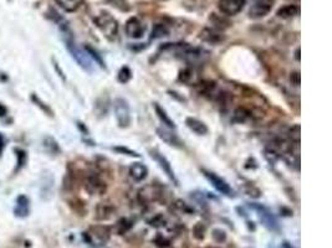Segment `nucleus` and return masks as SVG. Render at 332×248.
<instances>
[{"label": "nucleus", "mask_w": 332, "mask_h": 248, "mask_svg": "<svg viewBox=\"0 0 332 248\" xmlns=\"http://www.w3.org/2000/svg\"><path fill=\"white\" fill-rule=\"evenodd\" d=\"M95 23L108 40H115L119 34V23L108 13L102 12L95 18Z\"/></svg>", "instance_id": "obj_1"}, {"label": "nucleus", "mask_w": 332, "mask_h": 248, "mask_svg": "<svg viewBox=\"0 0 332 248\" xmlns=\"http://www.w3.org/2000/svg\"><path fill=\"white\" fill-rule=\"evenodd\" d=\"M114 111L117 124L120 128H127L131 124L130 104L125 98H116L114 101Z\"/></svg>", "instance_id": "obj_2"}, {"label": "nucleus", "mask_w": 332, "mask_h": 248, "mask_svg": "<svg viewBox=\"0 0 332 248\" xmlns=\"http://www.w3.org/2000/svg\"><path fill=\"white\" fill-rule=\"evenodd\" d=\"M66 48L69 50V52L71 54V56L74 57L75 61L82 67L86 71H92V61H91V57L87 52L83 51L82 49L77 48L72 40H66Z\"/></svg>", "instance_id": "obj_3"}, {"label": "nucleus", "mask_w": 332, "mask_h": 248, "mask_svg": "<svg viewBox=\"0 0 332 248\" xmlns=\"http://www.w3.org/2000/svg\"><path fill=\"white\" fill-rule=\"evenodd\" d=\"M86 236H88L90 242L104 244L111 238V229H109L108 226H104V224H93L86 232Z\"/></svg>", "instance_id": "obj_4"}, {"label": "nucleus", "mask_w": 332, "mask_h": 248, "mask_svg": "<svg viewBox=\"0 0 332 248\" xmlns=\"http://www.w3.org/2000/svg\"><path fill=\"white\" fill-rule=\"evenodd\" d=\"M252 207L254 208L258 213V217L260 218V221L263 222L264 226L266 228L271 229V231H278L279 229V222L276 220L275 216L273 215L270 210L268 207L263 205H259V203H252Z\"/></svg>", "instance_id": "obj_5"}, {"label": "nucleus", "mask_w": 332, "mask_h": 248, "mask_svg": "<svg viewBox=\"0 0 332 248\" xmlns=\"http://www.w3.org/2000/svg\"><path fill=\"white\" fill-rule=\"evenodd\" d=\"M203 174H204V176L206 177V180H208L209 182L211 184V186L215 187L216 190H218L220 194L226 195V196H234V191H233V189L230 187V185L228 182L226 181L224 179H222L220 176H218L216 174L214 173H210V171H206V170H203Z\"/></svg>", "instance_id": "obj_6"}, {"label": "nucleus", "mask_w": 332, "mask_h": 248, "mask_svg": "<svg viewBox=\"0 0 332 248\" xmlns=\"http://www.w3.org/2000/svg\"><path fill=\"white\" fill-rule=\"evenodd\" d=\"M245 5V0H219L218 7L222 14L227 17H234L239 14Z\"/></svg>", "instance_id": "obj_7"}, {"label": "nucleus", "mask_w": 332, "mask_h": 248, "mask_svg": "<svg viewBox=\"0 0 332 248\" xmlns=\"http://www.w3.org/2000/svg\"><path fill=\"white\" fill-rule=\"evenodd\" d=\"M145 24L138 18H130L125 24V33L131 39H141L145 35Z\"/></svg>", "instance_id": "obj_8"}, {"label": "nucleus", "mask_w": 332, "mask_h": 248, "mask_svg": "<svg viewBox=\"0 0 332 248\" xmlns=\"http://www.w3.org/2000/svg\"><path fill=\"white\" fill-rule=\"evenodd\" d=\"M274 0H259L249 10V18L252 19H261L265 18L271 12Z\"/></svg>", "instance_id": "obj_9"}, {"label": "nucleus", "mask_w": 332, "mask_h": 248, "mask_svg": "<svg viewBox=\"0 0 332 248\" xmlns=\"http://www.w3.org/2000/svg\"><path fill=\"white\" fill-rule=\"evenodd\" d=\"M85 189L88 194L91 195H101L103 194L104 190H106V185L102 180L100 179V176L96 174H90L86 176L85 179Z\"/></svg>", "instance_id": "obj_10"}, {"label": "nucleus", "mask_w": 332, "mask_h": 248, "mask_svg": "<svg viewBox=\"0 0 332 248\" xmlns=\"http://www.w3.org/2000/svg\"><path fill=\"white\" fill-rule=\"evenodd\" d=\"M162 190L159 186H156V185H147L143 189H141L138 191V200L143 203H148V202H153V201H157L159 197L162 196Z\"/></svg>", "instance_id": "obj_11"}, {"label": "nucleus", "mask_w": 332, "mask_h": 248, "mask_svg": "<svg viewBox=\"0 0 332 248\" xmlns=\"http://www.w3.org/2000/svg\"><path fill=\"white\" fill-rule=\"evenodd\" d=\"M150 153H151V156H152L154 160L157 161V164H158V165H159V168H161L162 170H163L164 173H166L167 176L169 177V180H172V181H173L174 184L178 185V180H177L176 175H174L173 169H172L171 164H169V161L167 160L166 156H163L161 153H158V151H157V150H151Z\"/></svg>", "instance_id": "obj_12"}, {"label": "nucleus", "mask_w": 332, "mask_h": 248, "mask_svg": "<svg viewBox=\"0 0 332 248\" xmlns=\"http://www.w3.org/2000/svg\"><path fill=\"white\" fill-rule=\"evenodd\" d=\"M157 135L159 137V139L163 140L166 144H168L169 147H174V148H182L183 143L182 140L179 139L178 135L176 134L174 132H172L171 129L168 128H157Z\"/></svg>", "instance_id": "obj_13"}, {"label": "nucleus", "mask_w": 332, "mask_h": 248, "mask_svg": "<svg viewBox=\"0 0 332 248\" xmlns=\"http://www.w3.org/2000/svg\"><path fill=\"white\" fill-rule=\"evenodd\" d=\"M29 213H30V201L25 195H20L17 198V205L14 208V215L17 217L24 218L28 217Z\"/></svg>", "instance_id": "obj_14"}, {"label": "nucleus", "mask_w": 332, "mask_h": 248, "mask_svg": "<svg viewBox=\"0 0 332 248\" xmlns=\"http://www.w3.org/2000/svg\"><path fill=\"white\" fill-rule=\"evenodd\" d=\"M128 174H130L131 179H133L137 182H141L147 177L148 169L145 164L133 163L132 165L130 166V169H128Z\"/></svg>", "instance_id": "obj_15"}, {"label": "nucleus", "mask_w": 332, "mask_h": 248, "mask_svg": "<svg viewBox=\"0 0 332 248\" xmlns=\"http://www.w3.org/2000/svg\"><path fill=\"white\" fill-rule=\"evenodd\" d=\"M185 125H187L193 133H195V134H208V127H206L205 123H203L202 121H199V119L193 118V117H187V118H185Z\"/></svg>", "instance_id": "obj_16"}, {"label": "nucleus", "mask_w": 332, "mask_h": 248, "mask_svg": "<svg viewBox=\"0 0 332 248\" xmlns=\"http://www.w3.org/2000/svg\"><path fill=\"white\" fill-rule=\"evenodd\" d=\"M115 215V207L109 202H101L96 207V218L101 221L109 220Z\"/></svg>", "instance_id": "obj_17"}, {"label": "nucleus", "mask_w": 332, "mask_h": 248, "mask_svg": "<svg viewBox=\"0 0 332 248\" xmlns=\"http://www.w3.org/2000/svg\"><path fill=\"white\" fill-rule=\"evenodd\" d=\"M154 111H156V114L157 117L159 118V121L163 123V125H166V128H168V129H174L176 128V124H174V122L172 121L171 117L167 114L166 109L163 108V107L159 106L158 103H154Z\"/></svg>", "instance_id": "obj_18"}, {"label": "nucleus", "mask_w": 332, "mask_h": 248, "mask_svg": "<svg viewBox=\"0 0 332 248\" xmlns=\"http://www.w3.org/2000/svg\"><path fill=\"white\" fill-rule=\"evenodd\" d=\"M200 39L209 44H218L224 40L222 34H219L216 30H211V29H204L202 34H200Z\"/></svg>", "instance_id": "obj_19"}, {"label": "nucleus", "mask_w": 332, "mask_h": 248, "mask_svg": "<svg viewBox=\"0 0 332 248\" xmlns=\"http://www.w3.org/2000/svg\"><path fill=\"white\" fill-rule=\"evenodd\" d=\"M299 13L300 8L297 7V5L289 4L280 8V9L278 10V13H276V15H278L279 18H282V19H290V18H294L296 17V15H299Z\"/></svg>", "instance_id": "obj_20"}, {"label": "nucleus", "mask_w": 332, "mask_h": 248, "mask_svg": "<svg viewBox=\"0 0 332 248\" xmlns=\"http://www.w3.org/2000/svg\"><path fill=\"white\" fill-rule=\"evenodd\" d=\"M57 4L67 13L76 12L82 4V0H56Z\"/></svg>", "instance_id": "obj_21"}, {"label": "nucleus", "mask_w": 332, "mask_h": 248, "mask_svg": "<svg viewBox=\"0 0 332 248\" xmlns=\"http://www.w3.org/2000/svg\"><path fill=\"white\" fill-rule=\"evenodd\" d=\"M169 29L164 24H156L151 31V39H159L163 36H168Z\"/></svg>", "instance_id": "obj_22"}, {"label": "nucleus", "mask_w": 332, "mask_h": 248, "mask_svg": "<svg viewBox=\"0 0 332 248\" xmlns=\"http://www.w3.org/2000/svg\"><path fill=\"white\" fill-rule=\"evenodd\" d=\"M106 3H108L111 7L116 8V9H119L120 12H130L131 9V5L130 3H128V0H106Z\"/></svg>", "instance_id": "obj_23"}, {"label": "nucleus", "mask_w": 332, "mask_h": 248, "mask_svg": "<svg viewBox=\"0 0 332 248\" xmlns=\"http://www.w3.org/2000/svg\"><path fill=\"white\" fill-rule=\"evenodd\" d=\"M249 114L250 113L247 111V109L243 108V107H239V108L235 109L233 119H234L235 122H238V123H243V122L247 121L248 117H249Z\"/></svg>", "instance_id": "obj_24"}, {"label": "nucleus", "mask_w": 332, "mask_h": 248, "mask_svg": "<svg viewBox=\"0 0 332 248\" xmlns=\"http://www.w3.org/2000/svg\"><path fill=\"white\" fill-rule=\"evenodd\" d=\"M44 147L48 149V150L50 151V153H52V154L60 153L59 144H57L56 140H55L54 138H51V137L45 138V140H44Z\"/></svg>", "instance_id": "obj_25"}, {"label": "nucleus", "mask_w": 332, "mask_h": 248, "mask_svg": "<svg viewBox=\"0 0 332 248\" xmlns=\"http://www.w3.org/2000/svg\"><path fill=\"white\" fill-rule=\"evenodd\" d=\"M131 226H132V224H131V222L127 220V218H121L116 224L117 232H119V234H124L125 232H127L128 229L131 228Z\"/></svg>", "instance_id": "obj_26"}, {"label": "nucleus", "mask_w": 332, "mask_h": 248, "mask_svg": "<svg viewBox=\"0 0 332 248\" xmlns=\"http://www.w3.org/2000/svg\"><path fill=\"white\" fill-rule=\"evenodd\" d=\"M131 77H132V72H131V70L128 69V67H122L121 70H120L119 72V81L121 83H126L128 81L131 80Z\"/></svg>", "instance_id": "obj_27"}, {"label": "nucleus", "mask_w": 332, "mask_h": 248, "mask_svg": "<svg viewBox=\"0 0 332 248\" xmlns=\"http://www.w3.org/2000/svg\"><path fill=\"white\" fill-rule=\"evenodd\" d=\"M15 153H17V156H18V166H17V169H15V171H18L19 169H22L23 166H24L28 156H26V153L24 150H22V149H15Z\"/></svg>", "instance_id": "obj_28"}, {"label": "nucleus", "mask_w": 332, "mask_h": 248, "mask_svg": "<svg viewBox=\"0 0 332 248\" xmlns=\"http://www.w3.org/2000/svg\"><path fill=\"white\" fill-rule=\"evenodd\" d=\"M31 99H33V101L35 102V103L38 104L39 107H41V108H43V111L45 112V113H48L49 116H52V112H51V109L49 108V107L46 106L45 103H43V101H41V99H39L38 97H36L35 95H33V96H31Z\"/></svg>", "instance_id": "obj_29"}, {"label": "nucleus", "mask_w": 332, "mask_h": 248, "mask_svg": "<svg viewBox=\"0 0 332 248\" xmlns=\"http://www.w3.org/2000/svg\"><path fill=\"white\" fill-rule=\"evenodd\" d=\"M86 50H87V54L90 55V57H92V59H95L96 61H97L98 64H100V66H101V67H104V62L102 61V59H101V57L98 56L97 52H96L95 50L91 49V48H86Z\"/></svg>", "instance_id": "obj_30"}, {"label": "nucleus", "mask_w": 332, "mask_h": 248, "mask_svg": "<svg viewBox=\"0 0 332 248\" xmlns=\"http://www.w3.org/2000/svg\"><path fill=\"white\" fill-rule=\"evenodd\" d=\"M115 150H117V151H121V153H126L127 155H130V156H140V155H138L137 153H136V151H132V150H130V149H127V148L117 147V148H115Z\"/></svg>", "instance_id": "obj_31"}, {"label": "nucleus", "mask_w": 332, "mask_h": 248, "mask_svg": "<svg viewBox=\"0 0 332 248\" xmlns=\"http://www.w3.org/2000/svg\"><path fill=\"white\" fill-rule=\"evenodd\" d=\"M290 80H291V82L294 83L295 86H299L300 85V74H299V72H292L291 76H290Z\"/></svg>", "instance_id": "obj_32"}, {"label": "nucleus", "mask_w": 332, "mask_h": 248, "mask_svg": "<svg viewBox=\"0 0 332 248\" xmlns=\"http://www.w3.org/2000/svg\"><path fill=\"white\" fill-rule=\"evenodd\" d=\"M8 113V109H7V107L4 106V104H2L0 103V117H3V116H5V114Z\"/></svg>", "instance_id": "obj_33"}, {"label": "nucleus", "mask_w": 332, "mask_h": 248, "mask_svg": "<svg viewBox=\"0 0 332 248\" xmlns=\"http://www.w3.org/2000/svg\"><path fill=\"white\" fill-rule=\"evenodd\" d=\"M5 147V140H4V137H3L2 134H0V155H2L3 153V149Z\"/></svg>", "instance_id": "obj_34"}, {"label": "nucleus", "mask_w": 332, "mask_h": 248, "mask_svg": "<svg viewBox=\"0 0 332 248\" xmlns=\"http://www.w3.org/2000/svg\"><path fill=\"white\" fill-rule=\"evenodd\" d=\"M281 248H294V247H292V246H291V244H290V243H289V242H284V243H282V246H281Z\"/></svg>", "instance_id": "obj_35"}, {"label": "nucleus", "mask_w": 332, "mask_h": 248, "mask_svg": "<svg viewBox=\"0 0 332 248\" xmlns=\"http://www.w3.org/2000/svg\"><path fill=\"white\" fill-rule=\"evenodd\" d=\"M296 60L297 61H300V49L296 50Z\"/></svg>", "instance_id": "obj_36"}]
</instances>
